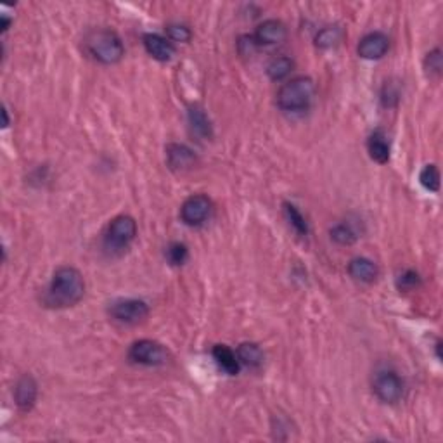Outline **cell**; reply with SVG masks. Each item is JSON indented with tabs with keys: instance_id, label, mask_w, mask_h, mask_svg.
I'll return each instance as SVG.
<instances>
[{
	"instance_id": "6da1fadb",
	"label": "cell",
	"mask_w": 443,
	"mask_h": 443,
	"mask_svg": "<svg viewBox=\"0 0 443 443\" xmlns=\"http://www.w3.org/2000/svg\"><path fill=\"white\" fill-rule=\"evenodd\" d=\"M84 295L85 281L80 270L74 267H59L52 275L44 301L51 308H68L80 303Z\"/></svg>"
},
{
	"instance_id": "7a4b0ae2",
	"label": "cell",
	"mask_w": 443,
	"mask_h": 443,
	"mask_svg": "<svg viewBox=\"0 0 443 443\" xmlns=\"http://www.w3.org/2000/svg\"><path fill=\"white\" fill-rule=\"evenodd\" d=\"M315 98V84L308 77H296L286 81L277 92V106L284 113H305Z\"/></svg>"
},
{
	"instance_id": "3957f363",
	"label": "cell",
	"mask_w": 443,
	"mask_h": 443,
	"mask_svg": "<svg viewBox=\"0 0 443 443\" xmlns=\"http://www.w3.org/2000/svg\"><path fill=\"white\" fill-rule=\"evenodd\" d=\"M85 49L100 65H117L124 59L125 46L117 32L107 28L92 29L85 37Z\"/></svg>"
},
{
	"instance_id": "277c9868",
	"label": "cell",
	"mask_w": 443,
	"mask_h": 443,
	"mask_svg": "<svg viewBox=\"0 0 443 443\" xmlns=\"http://www.w3.org/2000/svg\"><path fill=\"white\" fill-rule=\"evenodd\" d=\"M128 359L133 364L147 367L165 366L170 360V352L161 343L152 340L135 341L128 350Z\"/></svg>"
},
{
	"instance_id": "5b68a950",
	"label": "cell",
	"mask_w": 443,
	"mask_h": 443,
	"mask_svg": "<svg viewBox=\"0 0 443 443\" xmlns=\"http://www.w3.org/2000/svg\"><path fill=\"white\" fill-rule=\"evenodd\" d=\"M372 392L383 404H397L404 398V379L395 371H379L372 379Z\"/></svg>"
},
{
	"instance_id": "8992f818",
	"label": "cell",
	"mask_w": 443,
	"mask_h": 443,
	"mask_svg": "<svg viewBox=\"0 0 443 443\" xmlns=\"http://www.w3.org/2000/svg\"><path fill=\"white\" fill-rule=\"evenodd\" d=\"M137 236V222L128 215H120L110 222L106 229V246L113 249H126Z\"/></svg>"
},
{
	"instance_id": "52a82bcc",
	"label": "cell",
	"mask_w": 443,
	"mask_h": 443,
	"mask_svg": "<svg viewBox=\"0 0 443 443\" xmlns=\"http://www.w3.org/2000/svg\"><path fill=\"white\" fill-rule=\"evenodd\" d=\"M107 312H110V317L114 322L124 324V326H135V324L146 320L149 315V307L146 301L126 298V300L113 301Z\"/></svg>"
},
{
	"instance_id": "ba28073f",
	"label": "cell",
	"mask_w": 443,
	"mask_h": 443,
	"mask_svg": "<svg viewBox=\"0 0 443 443\" xmlns=\"http://www.w3.org/2000/svg\"><path fill=\"white\" fill-rule=\"evenodd\" d=\"M211 211H213V203H211L210 197L204 194H194L182 203L180 218L185 225L199 227L211 217Z\"/></svg>"
},
{
	"instance_id": "9c48e42d",
	"label": "cell",
	"mask_w": 443,
	"mask_h": 443,
	"mask_svg": "<svg viewBox=\"0 0 443 443\" xmlns=\"http://www.w3.org/2000/svg\"><path fill=\"white\" fill-rule=\"evenodd\" d=\"M286 37H288V29H286V25L279 20L263 21L256 26L255 33H253V40L258 47L277 46V44L284 42Z\"/></svg>"
},
{
	"instance_id": "30bf717a",
	"label": "cell",
	"mask_w": 443,
	"mask_h": 443,
	"mask_svg": "<svg viewBox=\"0 0 443 443\" xmlns=\"http://www.w3.org/2000/svg\"><path fill=\"white\" fill-rule=\"evenodd\" d=\"M390 49V39L381 32H372L367 33L362 40L359 42V47H357V52L362 59H369V61H374V59H381L383 55L386 54Z\"/></svg>"
},
{
	"instance_id": "8fae6325",
	"label": "cell",
	"mask_w": 443,
	"mask_h": 443,
	"mask_svg": "<svg viewBox=\"0 0 443 443\" xmlns=\"http://www.w3.org/2000/svg\"><path fill=\"white\" fill-rule=\"evenodd\" d=\"M37 397H39V385L35 379L29 374L21 376L16 383V388H14V402H16L18 409L28 412L35 405Z\"/></svg>"
},
{
	"instance_id": "7c38bea8",
	"label": "cell",
	"mask_w": 443,
	"mask_h": 443,
	"mask_svg": "<svg viewBox=\"0 0 443 443\" xmlns=\"http://www.w3.org/2000/svg\"><path fill=\"white\" fill-rule=\"evenodd\" d=\"M143 42L144 49H146L147 54L151 55L152 59H156V61L166 62L175 55L173 42H170L165 37L158 35V33H147V35H144Z\"/></svg>"
},
{
	"instance_id": "4fadbf2b",
	"label": "cell",
	"mask_w": 443,
	"mask_h": 443,
	"mask_svg": "<svg viewBox=\"0 0 443 443\" xmlns=\"http://www.w3.org/2000/svg\"><path fill=\"white\" fill-rule=\"evenodd\" d=\"M166 161L172 170H191L196 165V154L191 147L184 144H168Z\"/></svg>"
},
{
	"instance_id": "5bb4252c",
	"label": "cell",
	"mask_w": 443,
	"mask_h": 443,
	"mask_svg": "<svg viewBox=\"0 0 443 443\" xmlns=\"http://www.w3.org/2000/svg\"><path fill=\"white\" fill-rule=\"evenodd\" d=\"M348 274L353 281L364 282V284H371L378 279L379 269L374 262L366 256H359V258H353L348 263Z\"/></svg>"
},
{
	"instance_id": "9a60e30c",
	"label": "cell",
	"mask_w": 443,
	"mask_h": 443,
	"mask_svg": "<svg viewBox=\"0 0 443 443\" xmlns=\"http://www.w3.org/2000/svg\"><path fill=\"white\" fill-rule=\"evenodd\" d=\"M211 355H213L215 362L220 369L229 376L239 374L241 364L237 359V353L234 350H230L227 345H215L211 350Z\"/></svg>"
},
{
	"instance_id": "2e32d148",
	"label": "cell",
	"mask_w": 443,
	"mask_h": 443,
	"mask_svg": "<svg viewBox=\"0 0 443 443\" xmlns=\"http://www.w3.org/2000/svg\"><path fill=\"white\" fill-rule=\"evenodd\" d=\"M367 151H369L371 158L374 159L376 163H379V165L388 163L392 149H390V143H388V139H386L385 133L379 132V130L372 133V135L369 137V140H367Z\"/></svg>"
},
{
	"instance_id": "e0dca14e",
	"label": "cell",
	"mask_w": 443,
	"mask_h": 443,
	"mask_svg": "<svg viewBox=\"0 0 443 443\" xmlns=\"http://www.w3.org/2000/svg\"><path fill=\"white\" fill-rule=\"evenodd\" d=\"M241 366L248 369H260L263 366V352L256 343H241L236 350Z\"/></svg>"
},
{
	"instance_id": "ac0fdd59",
	"label": "cell",
	"mask_w": 443,
	"mask_h": 443,
	"mask_svg": "<svg viewBox=\"0 0 443 443\" xmlns=\"http://www.w3.org/2000/svg\"><path fill=\"white\" fill-rule=\"evenodd\" d=\"M189 124H191L192 132L196 135L203 137V139H210L213 133H211V124L208 120L206 113L201 110L199 106H192L189 107Z\"/></svg>"
},
{
	"instance_id": "d6986e66",
	"label": "cell",
	"mask_w": 443,
	"mask_h": 443,
	"mask_svg": "<svg viewBox=\"0 0 443 443\" xmlns=\"http://www.w3.org/2000/svg\"><path fill=\"white\" fill-rule=\"evenodd\" d=\"M293 70H295V61L288 55H281V58L272 59L267 66V74H269L270 80L274 81H281L284 80L286 77L291 74Z\"/></svg>"
},
{
	"instance_id": "ffe728a7",
	"label": "cell",
	"mask_w": 443,
	"mask_h": 443,
	"mask_svg": "<svg viewBox=\"0 0 443 443\" xmlns=\"http://www.w3.org/2000/svg\"><path fill=\"white\" fill-rule=\"evenodd\" d=\"M331 239L336 244H340V246H350V244H353L359 239V236H357V230L346 222L338 223V225H334L331 229Z\"/></svg>"
},
{
	"instance_id": "44dd1931",
	"label": "cell",
	"mask_w": 443,
	"mask_h": 443,
	"mask_svg": "<svg viewBox=\"0 0 443 443\" xmlns=\"http://www.w3.org/2000/svg\"><path fill=\"white\" fill-rule=\"evenodd\" d=\"M341 35H343V32H341L340 26H326L315 35V46L319 49H331L340 42Z\"/></svg>"
},
{
	"instance_id": "7402d4cb",
	"label": "cell",
	"mask_w": 443,
	"mask_h": 443,
	"mask_svg": "<svg viewBox=\"0 0 443 443\" xmlns=\"http://www.w3.org/2000/svg\"><path fill=\"white\" fill-rule=\"evenodd\" d=\"M284 213H286V218H288V222L291 223L293 229H295L296 232L300 234V236H307L308 223H307V220H305V217L301 215V211L298 210L295 204L284 203Z\"/></svg>"
},
{
	"instance_id": "603a6c76",
	"label": "cell",
	"mask_w": 443,
	"mask_h": 443,
	"mask_svg": "<svg viewBox=\"0 0 443 443\" xmlns=\"http://www.w3.org/2000/svg\"><path fill=\"white\" fill-rule=\"evenodd\" d=\"M419 182L424 189L431 192L440 191V172L437 165H426L419 173Z\"/></svg>"
},
{
	"instance_id": "cb8c5ba5",
	"label": "cell",
	"mask_w": 443,
	"mask_h": 443,
	"mask_svg": "<svg viewBox=\"0 0 443 443\" xmlns=\"http://www.w3.org/2000/svg\"><path fill=\"white\" fill-rule=\"evenodd\" d=\"M166 260L170 265L182 267L189 260V249L184 243H172L166 248Z\"/></svg>"
},
{
	"instance_id": "d4e9b609",
	"label": "cell",
	"mask_w": 443,
	"mask_h": 443,
	"mask_svg": "<svg viewBox=\"0 0 443 443\" xmlns=\"http://www.w3.org/2000/svg\"><path fill=\"white\" fill-rule=\"evenodd\" d=\"M421 284V277L418 272L405 270L397 277V286L400 291H412Z\"/></svg>"
},
{
	"instance_id": "484cf974",
	"label": "cell",
	"mask_w": 443,
	"mask_h": 443,
	"mask_svg": "<svg viewBox=\"0 0 443 443\" xmlns=\"http://www.w3.org/2000/svg\"><path fill=\"white\" fill-rule=\"evenodd\" d=\"M166 35H168L170 42L187 44L191 40L192 33L185 25H168L166 26Z\"/></svg>"
},
{
	"instance_id": "4316f807",
	"label": "cell",
	"mask_w": 443,
	"mask_h": 443,
	"mask_svg": "<svg viewBox=\"0 0 443 443\" xmlns=\"http://www.w3.org/2000/svg\"><path fill=\"white\" fill-rule=\"evenodd\" d=\"M424 68H426L428 74H433V77H438L442 73V52L440 49L431 51L430 54L424 59Z\"/></svg>"
},
{
	"instance_id": "83f0119b",
	"label": "cell",
	"mask_w": 443,
	"mask_h": 443,
	"mask_svg": "<svg viewBox=\"0 0 443 443\" xmlns=\"http://www.w3.org/2000/svg\"><path fill=\"white\" fill-rule=\"evenodd\" d=\"M11 26V20H7L6 16H2V25H0V28H2V32H7Z\"/></svg>"
},
{
	"instance_id": "f1b7e54d",
	"label": "cell",
	"mask_w": 443,
	"mask_h": 443,
	"mask_svg": "<svg viewBox=\"0 0 443 443\" xmlns=\"http://www.w3.org/2000/svg\"><path fill=\"white\" fill-rule=\"evenodd\" d=\"M2 114H4V126H7V125H9V117H7L6 107H4V110H2Z\"/></svg>"
}]
</instances>
